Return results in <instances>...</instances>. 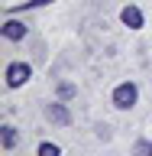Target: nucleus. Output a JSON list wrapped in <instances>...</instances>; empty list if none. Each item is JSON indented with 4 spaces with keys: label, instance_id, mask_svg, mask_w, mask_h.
<instances>
[{
    "label": "nucleus",
    "instance_id": "1",
    "mask_svg": "<svg viewBox=\"0 0 152 156\" xmlns=\"http://www.w3.org/2000/svg\"><path fill=\"white\" fill-rule=\"evenodd\" d=\"M32 78V68L26 62H10L7 65V88H23Z\"/></svg>",
    "mask_w": 152,
    "mask_h": 156
},
{
    "label": "nucleus",
    "instance_id": "10",
    "mask_svg": "<svg viewBox=\"0 0 152 156\" xmlns=\"http://www.w3.org/2000/svg\"><path fill=\"white\" fill-rule=\"evenodd\" d=\"M58 94H62V98H71V94H75V85H68V81H65V85H58Z\"/></svg>",
    "mask_w": 152,
    "mask_h": 156
},
{
    "label": "nucleus",
    "instance_id": "7",
    "mask_svg": "<svg viewBox=\"0 0 152 156\" xmlns=\"http://www.w3.org/2000/svg\"><path fill=\"white\" fill-rule=\"evenodd\" d=\"M133 156H152V143L149 140H139V143L133 146Z\"/></svg>",
    "mask_w": 152,
    "mask_h": 156
},
{
    "label": "nucleus",
    "instance_id": "9",
    "mask_svg": "<svg viewBox=\"0 0 152 156\" xmlns=\"http://www.w3.org/2000/svg\"><path fill=\"white\" fill-rule=\"evenodd\" d=\"M39 156H62V150L55 143H39Z\"/></svg>",
    "mask_w": 152,
    "mask_h": 156
},
{
    "label": "nucleus",
    "instance_id": "8",
    "mask_svg": "<svg viewBox=\"0 0 152 156\" xmlns=\"http://www.w3.org/2000/svg\"><path fill=\"white\" fill-rule=\"evenodd\" d=\"M46 3H52V0H26L23 7H10V13H16V10H36V7H46Z\"/></svg>",
    "mask_w": 152,
    "mask_h": 156
},
{
    "label": "nucleus",
    "instance_id": "2",
    "mask_svg": "<svg viewBox=\"0 0 152 156\" xmlns=\"http://www.w3.org/2000/svg\"><path fill=\"white\" fill-rule=\"evenodd\" d=\"M136 94H139V91H136L133 81H123V85H117V88H113V104L126 111V107H133V104H136Z\"/></svg>",
    "mask_w": 152,
    "mask_h": 156
},
{
    "label": "nucleus",
    "instance_id": "6",
    "mask_svg": "<svg viewBox=\"0 0 152 156\" xmlns=\"http://www.w3.org/2000/svg\"><path fill=\"white\" fill-rule=\"evenodd\" d=\"M0 136H3V150H13V146H16V127H3V130H0Z\"/></svg>",
    "mask_w": 152,
    "mask_h": 156
},
{
    "label": "nucleus",
    "instance_id": "5",
    "mask_svg": "<svg viewBox=\"0 0 152 156\" xmlns=\"http://www.w3.org/2000/svg\"><path fill=\"white\" fill-rule=\"evenodd\" d=\"M120 16H123V23H126L130 29H139V26H143V10L133 7V3H130V7H123V13H120Z\"/></svg>",
    "mask_w": 152,
    "mask_h": 156
},
{
    "label": "nucleus",
    "instance_id": "3",
    "mask_svg": "<svg viewBox=\"0 0 152 156\" xmlns=\"http://www.w3.org/2000/svg\"><path fill=\"white\" fill-rule=\"evenodd\" d=\"M46 117L52 120V124H58V127H68V124H71V111H68L62 101H52V104L46 107Z\"/></svg>",
    "mask_w": 152,
    "mask_h": 156
},
{
    "label": "nucleus",
    "instance_id": "4",
    "mask_svg": "<svg viewBox=\"0 0 152 156\" xmlns=\"http://www.w3.org/2000/svg\"><path fill=\"white\" fill-rule=\"evenodd\" d=\"M0 33H3V39H26V23H19V20H7L3 26H0Z\"/></svg>",
    "mask_w": 152,
    "mask_h": 156
}]
</instances>
